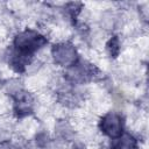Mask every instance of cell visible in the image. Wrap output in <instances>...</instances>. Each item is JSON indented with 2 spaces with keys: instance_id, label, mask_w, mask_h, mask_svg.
<instances>
[{
  "instance_id": "cell-1",
  "label": "cell",
  "mask_w": 149,
  "mask_h": 149,
  "mask_svg": "<svg viewBox=\"0 0 149 149\" xmlns=\"http://www.w3.org/2000/svg\"><path fill=\"white\" fill-rule=\"evenodd\" d=\"M44 42L45 40L43 38V36L38 35L36 31L24 30L21 34H19L17 37L15 38V47L26 56L28 52L35 51L38 48H41L44 44Z\"/></svg>"
},
{
  "instance_id": "cell-2",
  "label": "cell",
  "mask_w": 149,
  "mask_h": 149,
  "mask_svg": "<svg viewBox=\"0 0 149 149\" xmlns=\"http://www.w3.org/2000/svg\"><path fill=\"white\" fill-rule=\"evenodd\" d=\"M52 55L55 58V62L59 65H71L76 61V50L70 44H58L55 45L52 50Z\"/></svg>"
},
{
  "instance_id": "cell-3",
  "label": "cell",
  "mask_w": 149,
  "mask_h": 149,
  "mask_svg": "<svg viewBox=\"0 0 149 149\" xmlns=\"http://www.w3.org/2000/svg\"><path fill=\"white\" fill-rule=\"evenodd\" d=\"M101 129L108 136H119L122 132V119L116 113H108L101 121Z\"/></svg>"
},
{
  "instance_id": "cell-4",
  "label": "cell",
  "mask_w": 149,
  "mask_h": 149,
  "mask_svg": "<svg viewBox=\"0 0 149 149\" xmlns=\"http://www.w3.org/2000/svg\"><path fill=\"white\" fill-rule=\"evenodd\" d=\"M135 147H136L135 140L130 135H125L115 142L113 149H135Z\"/></svg>"
}]
</instances>
